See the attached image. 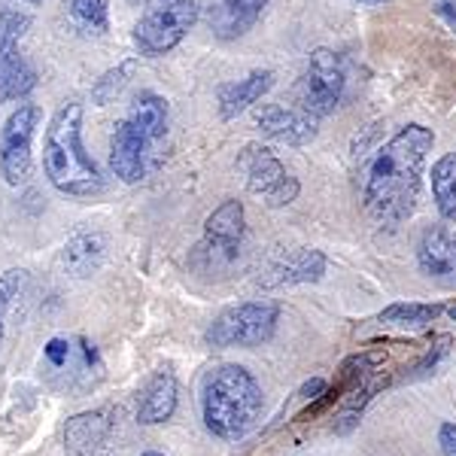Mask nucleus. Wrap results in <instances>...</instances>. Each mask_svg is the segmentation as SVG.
Instances as JSON below:
<instances>
[{
	"label": "nucleus",
	"instance_id": "nucleus-5",
	"mask_svg": "<svg viewBox=\"0 0 456 456\" xmlns=\"http://www.w3.org/2000/svg\"><path fill=\"white\" fill-rule=\"evenodd\" d=\"M195 0H146L143 16L134 25V43L141 55H165L195 28Z\"/></svg>",
	"mask_w": 456,
	"mask_h": 456
},
{
	"label": "nucleus",
	"instance_id": "nucleus-2",
	"mask_svg": "<svg viewBox=\"0 0 456 456\" xmlns=\"http://www.w3.org/2000/svg\"><path fill=\"white\" fill-rule=\"evenodd\" d=\"M43 167L61 195L92 198L104 192V174L83 146V104L70 101L53 116L43 143Z\"/></svg>",
	"mask_w": 456,
	"mask_h": 456
},
{
	"label": "nucleus",
	"instance_id": "nucleus-23",
	"mask_svg": "<svg viewBox=\"0 0 456 456\" xmlns=\"http://www.w3.org/2000/svg\"><path fill=\"white\" fill-rule=\"evenodd\" d=\"M134 68H137V61H134V58H128V61H122V64H116V68H110L107 73H101V79H94V86H92V101H94V104H98V107L113 104V101L125 92V86H128Z\"/></svg>",
	"mask_w": 456,
	"mask_h": 456
},
{
	"label": "nucleus",
	"instance_id": "nucleus-30",
	"mask_svg": "<svg viewBox=\"0 0 456 456\" xmlns=\"http://www.w3.org/2000/svg\"><path fill=\"white\" fill-rule=\"evenodd\" d=\"M447 314H451V320H456V305L451 307V311H447Z\"/></svg>",
	"mask_w": 456,
	"mask_h": 456
},
{
	"label": "nucleus",
	"instance_id": "nucleus-7",
	"mask_svg": "<svg viewBox=\"0 0 456 456\" xmlns=\"http://www.w3.org/2000/svg\"><path fill=\"white\" fill-rule=\"evenodd\" d=\"M238 167L247 176V189L259 195L268 208H286L301 192V183L283 167V161L268 146L249 143L238 156Z\"/></svg>",
	"mask_w": 456,
	"mask_h": 456
},
{
	"label": "nucleus",
	"instance_id": "nucleus-22",
	"mask_svg": "<svg viewBox=\"0 0 456 456\" xmlns=\"http://www.w3.org/2000/svg\"><path fill=\"white\" fill-rule=\"evenodd\" d=\"M444 314L441 305H420V301H395L380 314V322L387 326H404V329H423L429 322H436Z\"/></svg>",
	"mask_w": 456,
	"mask_h": 456
},
{
	"label": "nucleus",
	"instance_id": "nucleus-29",
	"mask_svg": "<svg viewBox=\"0 0 456 456\" xmlns=\"http://www.w3.org/2000/svg\"><path fill=\"white\" fill-rule=\"evenodd\" d=\"M353 4H359V6H380V4H387V0H353Z\"/></svg>",
	"mask_w": 456,
	"mask_h": 456
},
{
	"label": "nucleus",
	"instance_id": "nucleus-10",
	"mask_svg": "<svg viewBox=\"0 0 456 456\" xmlns=\"http://www.w3.org/2000/svg\"><path fill=\"white\" fill-rule=\"evenodd\" d=\"M156 141L146 137L131 119L116 122L110 137V171L122 183H141L150 171V156Z\"/></svg>",
	"mask_w": 456,
	"mask_h": 456
},
{
	"label": "nucleus",
	"instance_id": "nucleus-18",
	"mask_svg": "<svg viewBox=\"0 0 456 456\" xmlns=\"http://www.w3.org/2000/svg\"><path fill=\"white\" fill-rule=\"evenodd\" d=\"M110 436V423L104 420V414H77L70 417L64 426V447L70 456H88L92 451H98Z\"/></svg>",
	"mask_w": 456,
	"mask_h": 456
},
{
	"label": "nucleus",
	"instance_id": "nucleus-27",
	"mask_svg": "<svg viewBox=\"0 0 456 456\" xmlns=\"http://www.w3.org/2000/svg\"><path fill=\"white\" fill-rule=\"evenodd\" d=\"M438 444H441V451H444V456H456V423H441Z\"/></svg>",
	"mask_w": 456,
	"mask_h": 456
},
{
	"label": "nucleus",
	"instance_id": "nucleus-8",
	"mask_svg": "<svg viewBox=\"0 0 456 456\" xmlns=\"http://www.w3.org/2000/svg\"><path fill=\"white\" fill-rule=\"evenodd\" d=\"M28 28L31 19L21 12H0V104L25 98L37 88L34 64L19 49Z\"/></svg>",
	"mask_w": 456,
	"mask_h": 456
},
{
	"label": "nucleus",
	"instance_id": "nucleus-21",
	"mask_svg": "<svg viewBox=\"0 0 456 456\" xmlns=\"http://www.w3.org/2000/svg\"><path fill=\"white\" fill-rule=\"evenodd\" d=\"M64 16L73 21L79 34L104 37L110 31L107 0H64Z\"/></svg>",
	"mask_w": 456,
	"mask_h": 456
},
{
	"label": "nucleus",
	"instance_id": "nucleus-4",
	"mask_svg": "<svg viewBox=\"0 0 456 456\" xmlns=\"http://www.w3.org/2000/svg\"><path fill=\"white\" fill-rule=\"evenodd\" d=\"M281 307L274 301H240L216 314L208 329L210 347H259L277 332Z\"/></svg>",
	"mask_w": 456,
	"mask_h": 456
},
{
	"label": "nucleus",
	"instance_id": "nucleus-14",
	"mask_svg": "<svg viewBox=\"0 0 456 456\" xmlns=\"http://www.w3.org/2000/svg\"><path fill=\"white\" fill-rule=\"evenodd\" d=\"M204 238H208V249L213 256L223 259H234L244 240V204L228 198L204 223Z\"/></svg>",
	"mask_w": 456,
	"mask_h": 456
},
{
	"label": "nucleus",
	"instance_id": "nucleus-13",
	"mask_svg": "<svg viewBox=\"0 0 456 456\" xmlns=\"http://www.w3.org/2000/svg\"><path fill=\"white\" fill-rule=\"evenodd\" d=\"M271 0H213L208 6V25L219 40H238L253 31Z\"/></svg>",
	"mask_w": 456,
	"mask_h": 456
},
{
	"label": "nucleus",
	"instance_id": "nucleus-15",
	"mask_svg": "<svg viewBox=\"0 0 456 456\" xmlns=\"http://www.w3.org/2000/svg\"><path fill=\"white\" fill-rule=\"evenodd\" d=\"M274 86V73L271 70H253L244 79H234V83H223L216 88V104L219 116L225 122L238 119L244 110H249L262 94H268V88Z\"/></svg>",
	"mask_w": 456,
	"mask_h": 456
},
{
	"label": "nucleus",
	"instance_id": "nucleus-25",
	"mask_svg": "<svg viewBox=\"0 0 456 456\" xmlns=\"http://www.w3.org/2000/svg\"><path fill=\"white\" fill-rule=\"evenodd\" d=\"M28 274L21 268H10L0 274V344H4V322H6V311H10L12 298L21 292V286H25Z\"/></svg>",
	"mask_w": 456,
	"mask_h": 456
},
{
	"label": "nucleus",
	"instance_id": "nucleus-9",
	"mask_svg": "<svg viewBox=\"0 0 456 456\" xmlns=\"http://www.w3.org/2000/svg\"><path fill=\"white\" fill-rule=\"evenodd\" d=\"M40 116L43 113L37 104H21L0 128V174L10 186L28 183V176L34 171L31 143L37 128H40Z\"/></svg>",
	"mask_w": 456,
	"mask_h": 456
},
{
	"label": "nucleus",
	"instance_id": "nucleus-26",
	"mask_svg": "<svg viewBox=\"0 0 456 456\" xmlns=\"http://www.w3.org/2000/svg\"><path fill=\"white\" fill-rule=\"evenodd\" d=\"M68 356H70V344L64 341V338H53V341L46 344V359L55 369H61V365L68 362Z\"/></svg>",
	"mask_w": 456,
	"mask_h": 456
},
{
	"label": "nucleus",
	"instance_id": "nucleus-16",
	"mask_svg": "<svg viewBox=\"0 0 456 456\" xmlns=\"http://www.w3.org/2000/svg\"><path fill=\"white\" fill-rule=\"evenodd\" d=\"M176 411V380L171 371H159L143 389L141 408H137V420L146 426H156L171 420Z\"/></svg>",
	"mask_w": 456,
	"mask_h": 456
},
{
	"label": "nucleus",
	"instance_id": "nucleus-12",
	"mask_svg": "<svg viewBox=\"0 0 456 456\" xmlns=\"http://www.w3.org/2000/svg\"><path fill=\"white\" fill-rule=\"evenodd\" d=\"M417 265L429 281L456 286V234L444 225H432L417 244Z\"/></svg>",
	"mask_w": 456,
	"mask_h": 456
},
{
	"label": "nucleus",
	"instance_id": "nucleus-28",
	"mask_svg": "<svg viewBox=\"0 0 456 456\" xmlns=\"http://www.w3.org/2000/svg\"><path fill=\"white\" fill-rule=\"evenodd\" d=\"M320 393H326V380H322V378H314V380H307V384L301 387V399H316Z\"/></svg>",
	"mask_w": 456,
	"mask_h": 456
},
{
	"label": "nucleus",
	"instance_id": "nucleus-11",
	"mask_svg": "<svg viewBox=\"0 0 456 456\" xmlns=\"http://www.w3.org/2000/svg\"><path fill=\"white\" fill-rule=\"evenodd\" d=\"M256 125L265 137L286 146H307L316 137V119L305 110H292L281 104H268L256 113Z\"/></svg>",
	"mask_w": 456,
	"mask_h": 456
},
{
	"label": "nucleus",
	"instance_id": "nucleus-1",
	"mask_svg": "<svg viewBox=\"0 0 456 456\" xmlns=\"http://www.w3.org/2000/svg\"><path fill=\"white\" fill-rule=\"evenodd\" d=\"M436 134L426 125H404L395 137L374 152L365 171L362 201L374 223L395 228L414 213L420 201L423 167L429 159Z\"/></svg>",
	"mask_w": 456,
	"mask_h": 456
},
{
	"label": "nucleus",
	"instance_id": "nucleus-32",
	"mask_svg": "<svg viewBox=\"0 0 456 456\" xmlns=\"http://www.w3.org/2000/svg\"><path fill=\"white\" fill-rule=\"evenodd\" d=\"M28 4H43V0H28Z\"/></svg>",
	"mask_w": 456,
	"mask_h": 456
},
{
	"label": "nucleus",
	"instance_id": "nucleus-17",
	"mask_svg": "<svg viewBox=\"0 0 456 456\" xmlns=\"http://www.w3.org/2000/svg\"><path fill=\"white\" fill-rule=\"evenodd\" d=\"M326 256L320 253V249H298V253H292L289 259H283L281 265H274L271 268L268 277V286H292V283H316L322 281V274H326Z\"/></svg>",
	"mask_w": 456,
	"mask_h": 456
},
{
	"label": "nucleus",
	"instance_id": "nucleus-20",
	"mask_svg": "<svg viewBox=\"0 0 456 456\" xmlns=\"http://www.w3.org/2000/svg\"><path fill=\"white\" fill-rule=\"evenodd\" d=\"M432 198L441 216L456 223V152H444L432 165Z\"/></svg>",
	"mask_w": 456,
	"mask_h": 456
},
{
	"label": "nucleus",
	"instance_id": "nucleus-31",
	"mask_svg": "<svg viewBox=\"0 0 456 456\" xmlns=\"http://www.w3.org/2000/svg\"><path fill=\"white\" fill-rule=\"evenodd\" d=\"M141 456H161V453H152V451H150V453H141Z\"/></svg>",
	"mask_w": 456,
	"mask_h": 456
},
{
	"label": "nucleus",
	"instance_id": "nucleus-6",
	"mask_svg": "<svg viewBox=\"0 0 456 456\" xmlns=\"http://www.w3.org/2000/svg\"><path fill=\"white\" fill-rule=\"evenodd\" d=\"M344 88H347V70H344L341 55L332 49H314L296 88L301 110L311 113L314 119H322L341 104Z\"/></svg>",
	"mask_w": 456,
	"mask_h": 456
},
{
	"label": "nucleus",
	"instance_id": "nucleus-3",
	"mask_svg": "<svg viewBox=\"0 0 456 456\" xmlns=\"http://www.w3.org/2000/svg\"><path fill=\"white\" fill-rule=\"evenodd\" d=\"M204 426L223 441H240L259 426L265 395L244 365H216L201 389Z\"/></svg>",
	"mask_w": 456,
	"mask_h": 456
},
{
	"label": "nucleus",
	"instance_id": "nucleus-24",
	"mask_svg": "<svg viewBox=\"0 0 456 456\" xmlns=\"http://www.w3.org/2000/svg\"><path fill=\"white\" fill-rule=\"evenodd\" d=\"M101 256H104V244H101L98 234H79V238H73L70 244L64 247V262H68L79 277H86L88 271L101 262Z\"/></svg>",
	"mask_w": 456,
	"mask_h": 456
},
{
	"label": "nucleus",
	"instance_id": "nucleus-19",
	"mask_svg": "<svg viewBox=\"0 0 456 456\" xmlns=\"http://www.w3.org/2000/svg\"><path fill=\"white\" fill-rule=\"evenodd\" d=\"M128 119L134 122L146 137H152V141L159 143L167 131V101L156 92H141L134 98V104H131Z\"/></svg>",
	"mask_w": 456,
	"mask_h": 456
}]
</instances>
